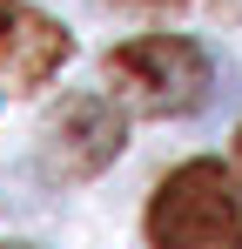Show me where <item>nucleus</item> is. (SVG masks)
I'll return each instance as SVG.
<instances>
[{
  "label": "nucleus",
  "mask_w": 242,
  "mask_h": 249,
  "mask_svg": "<svg viewBox=\"0 0 242 249\" xmlns=\"http://www.w3.org/2000/svg\"><path fill=\"white\" fill-rule=\"evenodd\" d=\"M148 249H242V196L222 162H182L155 189Z\"/></svg>",
  "instance_id": "nucleus-1"
},
{
  "label": "nucleus",
  "mask_w": 242,
  "mask_h": 249,
  "mask_svg": "<svg viewBox=\"0 0 242 249\" xmlns=\"http://www.w3.org/2000/svg\"><path fill=\"white\" fill-rule=\"evenodd\" d=\"M108 81L141 108V115H195L202 101H208V54L195 41H182V34H141V41H128L108 54Z\"/></svg>",
  "instance_id": "nucleus-2"
},
{
  "label": "nucleus",
  "mask_w": 242,
  "mask_h": 249,
  "mask_svg": "<svg viewBox=\"0 0 242 249\" xmlns=\"http://www.w3.org/2000/svg\"><path fill=\"white\" fill-rule=\"evenodd\" d=\"M121 142H128V128H121L115 101L74 94V101H61V115L47 122L40 162H47V175H101V168L121 155Z\"/></svg>",
  "instance_id": "nucleus-3"
},
{
  "label": "nucleus",
  "mask_w": 242,
  "mask_h": 249,
  "mask_svg": "<svg viewBox=\"0 0 242 249\" xmlns=\"http://www.w3.org/2000/svg\"><path fill=\"white\" fill-rule=\"evenodd\" d=\"M68 54H74V41H68L61 20H47L27 0H0V74H7V81L34 88V81H47Z\"/></svg>",
  "instance_id": "nucleus-4"
},
{
  "label": "nucleus",
  "mask_w": 242,
  "mask_h": 249,
  "mask_svg": "<svg viewBox=\"0 0 242 249\" xmlns=\"http://www.w3.org/2000/svg\"><path fill=\"white\" fill-rule=\"evenodd\" d=\"M236 168H242V135H236Z\"/></svg>",
  "instance_id": "nucleus-5"
},
{
  "label": "nucleus",
  "mask_w": 242,
  "mask_h": 249,
  "mask_svg": "<svg viewBox=\"0 0 242 249\" xmlns=\"http://www.w3.org/2000/svg\"><path fill=\"white\" fill-rule=\"evenodd\" d=\"M141 7H168V0H141Z\"/></svg>",
  "instance_id": "nucleus-6"
},
{
  "label": "nucleus",
  "mask_w": 242,
  "mask_h": 249,
  "mask_svg": "<svg viewBox=\"0 0 242 249\" xmlns=\"http://www.w3.org/2000/svg\"><path fill=\"white\" fill-rule=\"evenodd\" d=\"M0 249H27V243H0Z\"/></svg>",
  "instance_id": "nucleus-7"
}]
</instances>
